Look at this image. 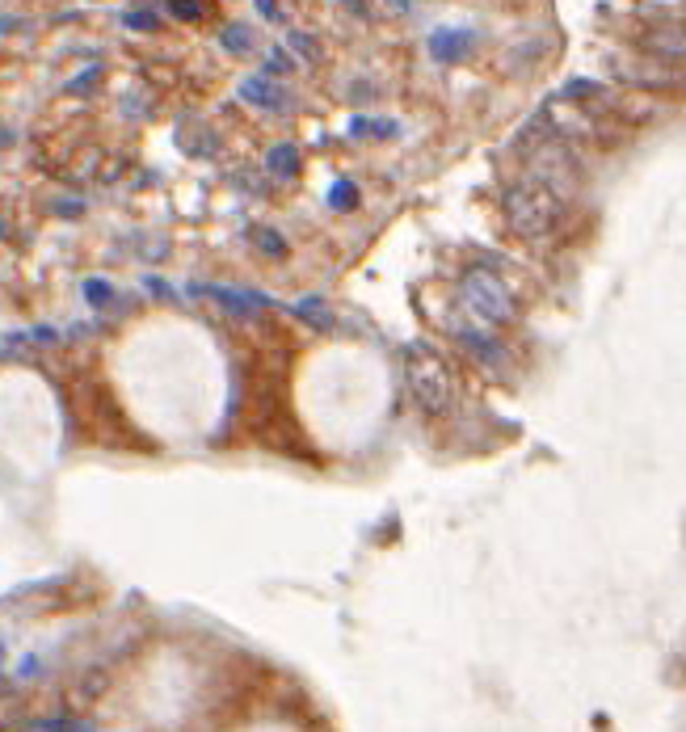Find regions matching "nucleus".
I'll return each instance as SVG.
<instances>
[{
    "instance_id": "1",
    "label": "nucleus",
    "mask_w": 686,
    "mask_h": 732,
    "mask_svg": "<svg viewBox=\"0 0 686 732\" xmlns=\"http://www.w3.org/2000/svg\"><path fill=\"white\" fill-rule=\"evenodd\" d=\"M501 211H506L510 232L522 240H548L556 232V223L564 215V194H556L548 181L539 177H522L501 194Z\"/></svg>"
},
{
    "instance_id": "2",
    "label": "nucleus",
    "mask_w": 686,
    "mask_h": 732,
    "mask_svg": "<svg viewBox=\"0 0 686 732\" xmlns=\"http://www.w3.org/2000/svg\"><path fill=\"white\" fill-rule=\"evenodd\" d=\"M459 295H463V308H468L480 324H510L518 316L514 291L497 274H489V270H468V274H463Z\"/></svg>"
},
{
    "instance_id": "3",
    "label": "nucleus",
    "mask_w": 686,
    "mask_h": 732,
    "mask_svg": "<svg viewBox=\"0 0 686 732\" xmlns=\"http://www.w3.org/2000/svg\"><path fill=\"white\" fill-rule=\"evenodd\" d=\"M405 383H409V396L421 413H447L451 400H455V388H451V371L442 366L434 354H421V350H409V362H405Z\"/></svg>"
},
{
    "instance_id": "4",
    "label": "nucleus",
    "mask_w": 686,
    "mask_h": 732,
    "mask_svg": "<svg viewBox=\"0 0 686 732\" xmlns=\"http://www.w3.org/2000/svg\"><path fill=\"white\" fill-rule=\"evenodd\" d=\"M455 337H459V345H463V350H468V354H472V358H476L489 375L506 379V375L514 371V358L506 354V345L493 341L484 329H472V324H455Z\"/></svg>"
},
{
    "instance_id": "5",
    "label": "nucleus",
    "mask_w": 686,
    "mask_h": 732,
    "mask_svg": "<svg viewBox=\"0 0 686 732\" xmlns=\"http://www.w3.org/2000/svg\"><path fill=\"white\" fill-rule=\"evenodd\" d=\"M240 97H245L249 106H261V110H287V89L274 85V76H249L245 85H240Z\"/></svg>"
},
{
    "instance_id": "6",
    "label": "nucleus",
    "mask_w": 686,
    "mask_h": 732,
    "mask_svg": "<svg viewBox=\"0 0 686 732\" xmlns=\"http://www.w3.org/2000/svg\"><path fill=\"white\" fill-rule=\"evenodd\" d=\"M430 51L442 64H459V59H468V51H472V34L468 30H434Z\"/></svg>"
},
{
    "instance_id": "7",
    "label": "nucleus",
    "mask_w": 686,
    "mask_h": 732,
    "mask_svg": "<svg viewBox=\"0 0 686 732\" xmlns=\"http://www.w3.org/2000/svg\"><path fill=\"white\" fill-rule=\"evenodd\" d=\"M291 316H299V320H304V324H312V329H320V333H325V329H333V312H329L320 299H304V303H295V308H291Z\"/></svg>"
},
{
    "instance_id": "8",
    "label": "nucleus",
    "mask_w": 686,
    "mask_h": 732,
    "mask_svg": "<svg viewBox=\"0 0 686 732\" xmlns=\"http://www.w3.org/2000/svg\"><path fill=\"white\" fill-rule=\"evenodd\" d=\"M266 169H270L274 177H295V173H299V152H295L291 144H278V148H270V156H266Z\"/></svg>"
},
{
    "instance_id": "9",
    "label": "nucleus",
    "mask_w": 686,
    "mask_h": 732,
    "mask_svg": "<svg viewBox=\"0 0 686 732\" xmlns=\"http://www.w3.org/2000/svg\"><path fill=\"white\" fill-rule=\"evenodd\" d=\"M219 43H224V51H232V55H249L253 51V30L232 22V26H224V34H219Z\"/></svg>"
},
{
    "instance_id": "10",
    "label": "nucleus",
    "mask_w": 686,
    "mask_h": 732,
    "mask_svg": "<svg viewBox=\"0 0 686 732\" xmlns=\"http://www.w3.org/2000/svg\"><path fill=\"white\" fill-rule=\"evenodd\" d=\"M329 207H333V211H354V207H358V186H354V181H333Z\"/></svg>"
},
{
    "instance_id": "11",
    "label": "nucleus",
    "mask_w": 686,
    "mask_h": 732,
    "mask_svg": "<svg viewBox=\"0 0 686 732\" xmlns=\"http://www.w3.org/2000/svg\"><path fill=\"white\" fill-rule=\"evenodd\" d=\"M85 299L93 303V308H106V303H114V287H110V282H102V278H89L85 282Z\"/></svg>"
},
{
    "instance_id": "12",
    "label": "nucleus",
    "mask_w": 686,
    "mask_h": 732,
    "mask_svg": "<svg viewBox=\"0 0 686 732\" xmlns=\"http://www.w3.org/2000/svg\"><path fill=\"white\" fill-rule=\"evenodd\" d=\"M350 135H396V122H371V118H354L350 122Z\"/></svg>"
},
{
    "instance_id": "13",
    "label": "nucleus",
    "mask_w": 686,
    "mask_h": 732,
    "mask_svg": "<svg viewBox=\"0 0 686 732\" xmlns=\"http://www.w3.org/2000/svg\"><path fill=\"white\" fill-rule=\"evenodd\" d=\"M253 236H257V249L266 253V257H282V253H287V244H282V236H278V232H270V228H257Z\"/></svg>"
},
{
    "instance_id": "14",
    "label": "nucleus",
    "mask_w": 686,
    "mask_h": 732,
    "mask_svg": "<svg viewBox=\"0 0 686 732\" xmlns=\"http://www.w3.org/2000/svg\"><path fill=\"white\" fill-rule=\"evenodd\" d=\"M287 47H295L299 55L308 59V64H316V59H320V47L312 43V34H291V38H287Z\"/></svg>"
},
{
    "instance_id": "15",
    "label": "nucleus",
    "mask_w": 686,
    "mask_h": 732,
    "mask_svg": "<svg viewBox=\"0 0 686 732\" xmlns=\"http://www.w3.org/2000/svg\"><path fill=\"white\" fill-rule=\"evenodd\" d=\"M169 9H173V17H181V22H198V17H203V5H198V0H169Z\"/></svg>"
},
{
    "instance_id": "16",
    "label": "nucleus",
    "mask_w": 686,
    "mask_h": 732,
    "mask_svg": "<svg viewBox=\"0 0 686 732\" xmlns=\"http://www.w3.org/2000/svg\"><path fill=\"white\" fill-rule=\"evenodd\" d=\"M287 72H295V59H291L287 51H274V55L266 59V76H287Z\"/></svg>"
},
{
    "instance_id": "17",
    "label": "nucleus",
    "mask_w": 686,
    "mask_h": 732,
    "mask_svg": "<svg viewBox=\"0 0 686 732\" xmlns=\"http://www.w3.org/2000/svg\"><path fill=\"white\" fill-rule=\"evenodd\" d=\"M127 26H131V30H156L160 22H156L152 13H127Z\"/></svg>"
},
{
    "instance_id": "18",
    "label": "nucleus",
    "mask_w": 686,
    "mask_h": 732,
    "mask_svg": "<svg viewBox=\"0 0 686 732\" xmlns=\"http://www.w3.org/2000/svg\"><path fill=\"white\" fill-rule=\"evenodd\" d=\"M38 728H89L85 720H38Z\"/></svg>"
},
{
    "instance_id": "19",
    "label": "nucleus",
    "mask_w": 686,
    "mask_h": 732,
    "mask_svg": "<svg viewBox=\"0 0 686 732\" xmlns=\"http://www.w3.org/2000/svg\"><path fill=\"white\" fill-rule=\"evenodd\" d=\"M257 9L261 17H278V0H257Z\"/></svg>"
},
{
    "instance_id": "20",
    "label": "nucleus",
    "mask_w": 686,
    "mask_h": 732,
    "mask_svg": "<svg viewBox=\"0 0 686 732\" xmlns=\"http://www.w3.org/2000/svg\"><path fill=\"white\" fill-rule=\"evenodd\" d=\"M388 5H392L396 13H409V0H388Z\"/></svg>"
}]
</instances>
